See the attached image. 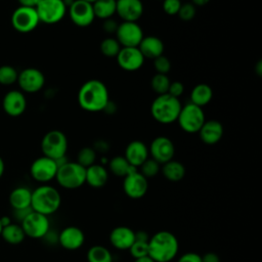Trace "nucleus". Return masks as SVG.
<instances>
[{"instance_id":"27","label":"nucleus","mask_w":262,"mask_h":262,"mask_svg":"<svg viewBox=\"0 0 262 262\" xmlns=\"http://www.w3.org/2000/svg\"><path fill=\"white\" fill-rule=\"evenodd\" d=\"M213 98V90L211 86L206 83L195 85L190 92V102L203 107L207 105Z\"/></svg>"},{"instance_id":"42","label":"nucleus","mask_w":262,"mask_h":262,"mask_svg":"<svg viewBox=\"0 0 262 262\" xmlns=\"http://www.w3.org/2000/svg\"><path fill=\"white\" fill-rule=\"evenodd\" d=\"M184 92V85L180 81H173L170 83L168 88V94H170L173 97L179 98Z\"/></svg>"},{"instance_id":"43","label":"nucleus","mask_w":262,"mask_h":262,"mask_svg":"<svg viewBox=\"0 0 262 262\" xmlns=\"http://www.w3.org/2000/svg\"><path fill=\"white\" fill-rule=\"evenodd\" d=\"M177 262H202V257L198 253L194 252H187L182 254Z\"/></svg>"},{"instance_id":"52","label":"nucleus","mask_w":262,"mask_h":262,"mask_svg":"<svg viewBox=\"0 0 262 262\" xmlns=\"http://www.w3.org/2000/svg\"><path fill=\"white\" fill-rule=\"evenodd\" d=\"M2 228H3V226H2V224H1V219H0V234H1V231H2Z\"/></svg>"},{"instance_id":"34","label":"nucleus","mask_w":262,"mask_h":262,"mask_svg":"<svg viewBox=\"0 0 262 262\" xmlns=\"http://www.w3.org/2000/svg\"><path fill=\"white\" fill-rule=\"evenodd\" d=\"M170 83L171 81L167 75L156 73L150 80V87L154 92H156L158 95H161L168 92Z\"/></svg>"},{"instance_id":"49","label":"nucleus","mask_w":262,"mask_h":262,"mask_svg":"<svg viewBox=\"0 0 262 262\" xmlns=\"http://www.w3.org/2000/svg\"><path fill=\"white\" fill-rule=\"evenodd\" d=\"M255 72L259 77H261V75H262V62H261V60H259L257 62V64L255 66Z\"/></svg>"},{"instance_id":"33","label":"nucleus","mask_w":262,"mask_h":262,"mask_svg":"<svg viewBox=\"0 0 262 262\" xmlns=\"http://www.w3.org/2000/svg\"><path fill=\"white\" fill-rule=\"evenodd\" d=\"M121 48H122V46L118 42V40L116 38H112V37L103 39L99 45L100 52L102 53V55H104L106 57H116L118 55L119 51L121 50Z\"/></svg>"},{"instance_id":"8","label":"nucleus","mask_w":262,"mask_h":262,"mask_svg":"<svg viewBox=\"0 0 262 262\" xmlns=\"http://www.w3.org/2000/svg\"><path fill=\"white\" fill-rule=\"evenodd\" d=\"M67 5L63 0H41L36 6L40 23L54 25L59 23L67 13Z\"/></svg>"},{"instance_id":"24","label":"nucleus","mask_w":262,"mask_h":262,"mask_svg":"<svg viewBox=\"0 0 262 262\" xmlns=\"http://www.w3.org/2000/svg\"><path fill=\"white\" fill-rule=\"evenodd\" d=\"M144 58L155 59L164 53V43L157 36H144L138 45Z\"/></svg>"},{"instance_id":"1","label":"nucleus","mask_w":262,"mask_h":262,"mask_svg":"<svg viewBox=\"0 0 262 262\" xmlns=\"http://www.w3.org/2000/svg\"><path fill=\"white\" fill-rule=\"evenodd\" d=\"M77 98L81 108L90 113L104 111L110 102L107 87L103 82L96 79L85 82L80 87Z\"/></svg>"},{"instance_id":"32","label":"nucleus","mask_w":262,"mask_h":262,"mask_svg":"<svg viewBox=\"0 0 262 262\" xmlns=\"http://www.w3.org/2000/svg\"><path fill=\"white\" fill-rule=\"evenodd\" d=\"M87 262H113V255L107 248L101 245H94L87 251Z\"/></svg>"},{"instance_id":"5","label":"nucleus","mask_w":262,"mask_h":262,"mask_svg":"<svg viewBox=\"0 0 262 262\" xmlns=\"http://www.w3.org/2000/svg\"><path fill=\"white\" fill-rule=\"evenodd\" d=\"M85 173L86 168L77 162L67 161L58 166L55 179L66 189H77L85 184Z\"/></svg>"},{"instance_id":"47","label":"nucleus","mask_w":262,"mask_h":262,"mask_svg":"<svg viewBox=\"0 0 262 262\" xmlns=\"http://www.w3.org/2000/svg\"><path fill=\"white\" fill-rule=\"evenodd\" d=\"M211 0H191V3L196 7V6H205L207 5Z\"/></svg>"},{"instance_id":"44","label":"nucleus","mask_w":262,"mask_h":262,"mask_svg":"<svg viewBox=\"0 0 262 262\" xmlns=\"http://www.w3.org/2000/svg\"><path fill=\"white\" fill-rule=\"evenodd\" d=\"M118 26L119 24H117L114 19L112 18H107V19H104L103 20V24H102V28L104 30V32L108 33V34H114L116 33L117 29H118Z\"/></svg>"},{"instance_id":"17","label":"nucleus","mask_w":262,"mask_h":262,"mask_svg":"<svg viewBox=\"0 0 262 262\" xmlns=\"http://www.w3.org/2000/svg\"><path fill=\"white\" fill-rule=\"evenodd\" d=\"M116 58L119 67L126 72L138 71L145 59L138 47H122Z\"/></svg>"},{"instance_id":"28","label":"nucleus","mask_w":262,"mask_h":262,"mask_svg":"<svg viewBox=\"0 0 262 262\" xmlns=\"http://www.w3.org/2000/svg\"><path fill=\"white\" fill-rule=\"evenodd\" d=\"M161 172L168 181L178 182L182 180L185 175V167L183 166L182 163L175 160H171L162 165Z\"/></svg>"},{"instance_id":"41","label":"nucleus","mask_w":262,"mask_h":262,"mask_svg":"<svg viewBox=\"0 0 262 262\" xmlns=\"http://www.w3.org/2000/svg\"><path fill=\"white\" fill-rule=\"evenodd\" d=\"M181 4V0H164L163 9L168 15H177Z\"/></svg>"},{"instance_id":"14","label":"nucleus","mask_w":262,"mask_h":262,"mask_svg":"<svg viewBox=\"0 0 262 262\" xmlns=\"http://www.w3.org/2000/svg\"><path fill=\"white\" fill-rule=\"evenodd\" d=\"M68 8L70 18L77 27L86 28L90 26L95 18L92 4L89 2L74 0Z\"/></svg>"},{"instance_id":"45","label":"nucleus","mask_w":262,"mask_h":262,"mask_svg":"<svg viewBox=\"0 0 262 262\" xmlns=\"http://www.w3.org/2000/svg\"><path fill=\"white\" fill-rule=\"evenodd\" d=\"M201 257H202V262H220L219 256L214 252H208Z\"/></svg>"},{"instance_id":"3","label":"nucleus","mask_w":262,"mask_h":262,"mask_svg":"<svg viewBox=\"0 0 262 262\" xmlns=\"http://www.w3.org/2000/svg\"><path fill=\"white\" fill-rule=\"evenodd\" d=\"M60 204V193L51 185L42 184L32 191L31 208L37 213L49 216L59 209Z\"/></svg>"},{"instance_id":"46","label":"nucleus","mask_w":262,"mask_h":262,"mask_svg":"<svg viewBox=\"0 0 262 262\" xmlns=\"http://www.w3.org/2000/svg\"><path fill=\"white\" fill-rule=\"evenodd\" d=\"M19 3V6H25V7H32L36 8V6L39 4L41 0H17Z\"/></svg>"},{"instance_id":"15","label":"nucleus","mask_w":262,"mask_h":262,"mask_svg":"<svg viewBox=\"0 0 262 262\" xmlns=\"http://www.w3.org/2000/svg\"><path fill=\"white\" fill-rule=\"evenodd\" d=\"M148 152L150 158L163 165L173 160L175 155V146L173 141L167 136H158L149 144Z\"/></svg>"},{"instance_id":"26","label":"nucleus","mask_w":262,"mask_h":262,"mask_svg":"<svg viewBox=\"0 0 262 262\" xmlns=\"http://www.w3.org/2000/svg\"><path fill=\"white\" fill-rule=\"evenodd\" d=\"M31 201L32 191L25 186L14 188L9 194V204L14 211L31 208Z\"/></svg>"},{"instance_id":"29","label":"nucleus","mask_w":262,"mask_h":262,"mask_svg":"<svg viewBox=\"0 0 262 262\" xmlns=\"http://www.w3.org/2000/svg\"><path fill=\"white\" fill-rule=\"evenodd\" d=\"M3 239L10 245H18L24 242L26 234L20 224L10 223L2 228L1 234Z\"/></svg>"},{"instance_id":"31","label":"nucleus","mask_w":262,"mask_h":262,"mask_svg":"<svg viewBox=\"0 0 262 262\" xmlns=\"http://www.w3.org/2000/svg\"><path fill=\"white\" fill-rule=\"evenodd\" d=\"M108 169L114 175L124 178L127 174L138 168L131 166L124 156H116L108 162Z\"/></svg>"},{"instance_id":"21","label":"nucleus","mask_w":262,"mask_h":262,"mask_svg":"<svg viewBox=\"0 0 262 262\" xmlns=\"http://www.w3.org/2000/svg\"><path fill=\"white\" fill-rule=\"evenodd\" d=\"M135 241V231L128 226H117L110 233V243L117 250H129Z\"/></svg>"},{"instance_id":"22","label":"nucleus","mask_w":262,"mask_h":262,"mask_svg":"<svg viewBox=\"0 0 262 262\" xmlns=\"http://www.w3.org/2000/svg\"><path fill=\"white\" fill-rule=\"evenodd\" d=\"M199 136L203 143L207 145H214L218 143L224 133L223 125L217 120L205 121L201 129L199 130Z\"/></svg>"},{"instance_id":"2","label":"nucleus","mask_w":262,"mask_h":262,"mask_svg":"<svg viewBox=\"0 0 262 262\" xmlns=\"http://www.w3.org/2000/svg\"><path fill=\"white\" fill-rule=\"evenodd\" d=\"M177 237L168 230H160L149 236L148 256L155 262H170L178 254Z\"/></svg>"},{"instance_id":"48","label":"nucleus","mask_w":262,"mask_h":262,"mask_svg":"<svg viewBox=\"0 0 262 262\" xmlns=\"http://www.w3.org/2000/svg\"><path fill=\"white\" fill-rule=\"evenodd\" d=\"M134 262H155V261L147 255V256H144V257H141V258L134 259Z\"/></svg>"},{"instance_id":"18","label":"nucleus","mask_w":262,"mask_h":262,"mask_svg":"<svg viewBox=\"0 0 262 262\" xmlns=\"http://www.w3.org/2000/svg\"><path fill=\"white\" fill-rule=\"evenodd\" d=\"M57 242L63 249L75 251L84 245L85 234L83 230L77 226H67L62 228L57 235Z\"/></svg>"},{"instance_id":"7","label":"nucleus","mask_w":262,"mask_h":262,"mask_svg":"<svg viewBox=\"0 0 262 262\" xmlns=\"http://www.w3.org/2000/svg\"><path fill=\"white\" fill-rule=\"evenodd\" d=\"M205 113L203 107H200L191 102L182 105L177 121L180 128L186 133H198L205 123Z\"/></svg>"},{"instance_id":"53","label":"nucleus","mask_w":262,"mask_h":262,"mask_svg":"<svg viewBox=\"0 0 262 262\" xmlns=\"http://www.w3.org/2000/svg\"><path fill=\"white\" fill-rule=\"evenodd\" d=\"M115 1H118V0H115Z\"/></svg>"},{"instance_id":"13","label":"nucleus","mask_w":262,"mask_h":262,"mask_svg":"<svg viewBox=\"0 0 262 262\" xmlns=\"http://www.w3.org/2000/svg\"><path fill=\"white\" fill-rule=\"evenodd\" d=\"M148 189L147 179L138 171L130 172L124 177L123 190L125 194L132 200H139L145 195Z\"/></svg>"},{"instance_id":"6","label":"nucleus","mask_w":262,"mask_h":262,"mask_svg":"<svg viewBox=\"0 0 262 262\" xmlns=\"http://www.w3.org/2000/svg\"><path fill=\"white\" fill-rule=\"evenodd\" d=\"M68 138L59 130L48 131L41 140V150L43 156L48 157L55 162L66 158L68 151Z\"/></svg>"},{"instance_id":"38","label":"nucleus","mask_w":262,"mask_h":262,"mask_svg":"<svg viewBox=\"0 0 262 262\" xmlns=\"http://www.w3.org/2000/svg\"><path fill=\"white\" fill-rule=\"evenodd\" d=\"M130 255L134 258H141L148 255V241L146 239H139L135 238L132 246L129 248Z\"/></svg>"},{"instance_id":"37","label":"nucleus","mask_w":262,"mask_h":262,"mask_svg":"<svg viewBox=\"0 0 262 262\" xmlns=\"http://www.w3.org/2000/svg\"><path fill=\"white\" fill-rule=\"evenodd\" d=\"M18 73L12 66L4 64L0 67V84L11 85L17 81Z\"/></svg>"},{"instance_id":"16","label":"nucleus","mask_w":262,"mask_h":262,"mask_svg":"<svg viewBox=\"0 0 262 262\" xmlns=\"http://www.w3.org/2000/svg\"><path fill=\"white\" fill-rule=\"evenodd\" d=\"M17 83L24 92L35 93L43 88L45 77L40 70L36 68H27L18 73Z\"/></svg>"},{"instance_id":"11","label":"nucleus","mask_w":262,"mask_h":262,"mask_svg":"<svg viewBox=\"0 0 262 262\" xmlns=\"http://www.w3.org/2000/svg\"><path fill=\"white\" fill-rule=\"evenodd\" d=\"M115 34L122 47H138L144 37L143 31L137 21H122Z\"/></svg>"},{"instance_id":"39","label":"nucleus","mask_w":262,"mask_h":262,"mask_svg":"<svg viewBox=\"0 0 262 262\" xmlns=\"http://www.w3.org/2000/svg\"><path fill=\"white\" fill-rule=\"evenodd\" d=\"M195 13H196V7L191 2H186L181 4L177 15L181 20L189 21L195 16Z\"/></svg>"},{"instance_id":"36","label":"nucleus","mask_w":262,"mask_h":262,"mask_svg":"<svg viewBox=\"0 0 262 262\" xmlns=\"http://www.w3.org/2000/svg\"><path fill=\"white\" fill-rule=\"evenodd\" d=\"M138 171L146 178L155 177L161 171V165L151 158L146 159L138 168Z\"/></svg>"},{"instance_id":"20","label":"nucleus","mask_w":262,"mask_h":262,"mask_svg":"<svg viewBox=\"0 0 262 262\" xmlns=\"http://www.w3.org/2000/svg\"><path fill=\"white\" fill-rule=\"evenodd\" d=\"M116 13L123 21H137L143 14L141 0H118Z\"/></svg>"},{"instance_id":"51","label":"nucleus","mask_w":262,"mask_h":262,"mask_svg":"<svg viewBox=\"0 0 262 262\" xmlns=\"http://www.w3.org/2000/svg\"><path fill=\"white\" fill-rule=\"evenodd\" d=\"M83 1H86V2H89V3H91V4H92V3H93V2H95L96 0H83Z\"/></svg>"},{"instance_id":"40","label":"nucleus","mask_w":262,"mask_h":262,"mask_svg":"<svg viewBox=\"0 0 262 262\" xmlns=\"http://www.w3.org/2000/svg\"><path fill=\"white\" fill-rule=\"evenodd\" d=\"M154 60V69L157 74H164L167 75L171 70V61L170 59L165 56L164 54L158 56Z\"/></svg>"},{"instance_id":"12","label":"nucleus","mask_w":262,"mask_h":262,"mask_svg":"<svg viewBox=\"0 0 262 262\" xmlns=\"http://www.w3.org/2000/svg\"><path fill=\"white\" fill-rule=\"evenodd\" d=\"M57 164L54 160L42 156L37 158L31 165L30 173L34 180L37 182L46 184L47 182L55 179V175L57 172Z\"/></svg>"},{"instance_id":"50","label":"nucleus","mask_w":262,"mask_h":262,"mask_svg":"<svg viewBox=\"0 0 262 262\" xmlns=\"http://www.w3.org/2000/svg\"><path fill=\"white\" fill-rule=\"evenodd\" d=\"M4 169H5L4 161H3V159L0 157V178L2 177V175H3V173H4Z\"/></svg>"},{"instance_id":"9","label":"nucleus","mask_w":262,"mask_h":262,"mask_svg":"<svg viewBox=\"0 0 262 262\" xmlns=\"http://www.w3.org/2000/svg\"><path fill=\"white\" fill-rule=\"evenodd\" d=\"M40 20L36 8L18 6L11 14V25L19 33H30L39 25Z\"/></svg>"},{"instance_id":"23","label":"nucleus","mask_w":262,"mask_h":262,"mask_svg":"<svg viewBox=\"0 0 262 262\" xmlns=\"http://www.w3.org/2000/svg\"><path fill=\"white\" fill-rule=\"evenodd\" d=\"M149 152L146 144L141 140H132L128 143L125 148L124 157L128 163L136 168H139L140 165L148 159Z\"/></svg>"},{"instance_id":"30","label":"nucleus","mask_w":262,"mask_h":262,"mask_svg":"<svg viewBox=\"0 0 262 262\" xmlns=\"http://www.w3.org/2000/svg\"><path fill=\"white\" fill-rule=\"evenodd\" d=\"M116 5L117 1L115 0H96L92 3L95 17L102 20L112 18V16L116 14Z\"/></svg>"},{"instance_id":"4","label":"nucleus","mask_w":262,"mask_h":262,"mask_svg":"<svg viewBox=\"0 0 262 262\" xmlns=\"http://www.w3.org/2000/svg\"><path fill=\"white\" fill-rule=\"evenodd\" d=\"M182 104L179 98L168 93L157 95L150 105V114L155 121L160 124H171L177 121Z\"/></svg>"},{"instance_id":"19","label":"nucleus","mask_w":262,"mask_h":262,"mask_svg":"<svg viewBox=\"0 0 262 262\" xmlns=\"http://www.w3.org/2000/svg\"><path fill=\"white\" fill-rule=\"evenodd\" d=\"M2 106L7 115L11 117H18L26 111V96L23 91L10 90L4 95L2 100Z\"/></svg>"},{"instance_id":"10","label":"nucleus","mask_w":262,"mask_h":262,"mask_svg":"<svg viewBox=\"0 0 262 262\" xmlns=\"http://www.w3.org/2000/svg\"><path fill=\"white\" fill-rule=\"evenodd\" d=\"M26 236L32 238H41L46 236L49 231L50 223L48 216L32 211L20 222Z\"/></svg>"},{"instance_id":"25","label":"nucleus","mask_w":262,"mask_h":262,"mask_svg":"<svg viewBox=\"0 0 262 262\" xmlns=\"http://www.w3.org/2000/svg\"><path fill=\"white\" fill-rule=\"evenodd\" d=\"M108 180V171L100 164H93L86 168L85 183L93 188H100L106 184Z\"/></svg>"},{"instance_id":"35","label":"nucleus","mask_w":262,"mask_h":262,"mask_svg":"<svg viewBox=\"0 0 262 262\" xmlns=\"http://www.w3.org/2000/svg\"><path fill=\"white\" fill-rule=\"evenodd\" d=\"M96 161V150L93 147L85 146L82 147L77 155V163L83 166L84 168H88L91 165L95 164Z\"/></svg>"}]
</instances>
